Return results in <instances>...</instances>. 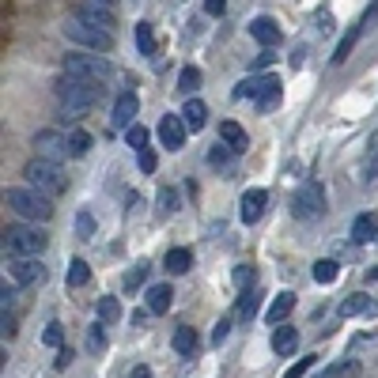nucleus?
<instances>
[{
    "label": "nucleus",
    "mask_w": 378,
    "mask_h": 378,
    "mask_svg": "<svg viewBox=\"0 0 378 378\" xmlns=\"http://www.w3.org/2000/svg\"><path fill=\"white\" fill-rule=\"evenodd\" d=\"M219 140L231 147V152H246V147H250V136H246V129L238 125V122H224V125H219Z\"/></svg>",
    "instance_id": "obj_19"
},
{
    "label": "nucleus",
    "mask_w": 378,
    "mask_h": 378,
    "mask_svg": "<svg viewBox=\"0 0 378 378\" xmlns=\"http://www.w3.org/2000/svg\"><path fill=\"white\" fill-rule=\"evenodd\" d=\"M272 61H276V57H272V50H261V53L254 57V68H269Z\"/></svg>",
    "instance_id": "obj_44"
},
{
    "label": "nucleus",
    "mask_w": 378,
    "mask_h": 378,
    "mask_svg": "<svg viewBox=\"0 0 378 378\" xmlns=\"http://www.w3.org/2000/svg\"><path fill=\"white\" fill-rule=\"evenodd\" d=\"M250 34L261 42V50H272V45L280 42V23L269 20V15H257V20L250 23Z\"/></svg>",
    "instance_id": "obj_15"
},
{
    "label": "nucleus",
    "mask_w": 378,
    "mask_h": 378,
    "mask_svg": "<svg viewBox=\"0 0 378 378\" xmlns=\"http://www.w3.org/2000/svg\"><path fill=\"white\" fill-rule=\"evenodd\" d=\"M76 15H80V20H84V23L99 27V31H110V27H114V15H110V8L95 4V0H84V4L76 8Z\"/></svg>",
    "instance_id": "obj_14"
},
{
    "label": "nucleus",
    "mask_w": 378,
    "mask_h": 378,
    "mask_svg": "<svg viewBox=\"0 0 378 378\" xmlns=\"http://www.w3.org/2000/svg\"><path fill=\"white\" fill-rule=\"evenodd\" d=\"M95 4H103V8H110V4H114V0H95Z\"/></svg>",
    "instance_id": "obj_55"
},
{
    "label": "nucleus",
    "mask_w": 378,
    "mask_h": 378,
    "mask_svg": "<svg viewBox=\"0 0 378 378\" xmlns=\"http://www.w3.org/2000/svg\"><path fill=\"white\" fill-rule=\"evenodd\" d=\"M367 276H371V280H378V265H375V269H371V272H367Z\"/></svg>",
    "instance_id": "obj_54"
},
{
    "label": "nucleus",
    "mask_w": 378,
    "mask_h": 378,
    "mask_svg": "<svg viewBox=\"0 0 378 378\" xmlns=\"http://www.w3.org/2000/svg\"><path fill=\"white\" fill-rule=\"evenodd\" d=\"M42 340L50 348H61L64 344V326H61V321H50V326H45V333H42Z\"/></svg>",
    "instance_id": "obj_33"
},
{
    "label": "nucleus",
    "mask_w": 378,
    "mask_h": 378,
    "mask_svg": "<svg viewBox=\"0 0 378 378\" xmlns=\"http://www.w3.org/2000/svg\"><path fill=\"white\" fill-rule=\"evenodd\" d=\"M310 272H314V280H318V284H333V280H337V272H340V265H337V261H329V257H321V261H314V269H310Z\"/></svg>",
    "instance_id": "obj_29"
},
{
    "label": "nucleus",
    "mask_w": 378,
    "mask_h": 378,
    "mask_svg": "<svg viewBox=\"0 0 378 378\" xmlns=\"http://www.w3.org/2000/svg\"><path fill=\"white\" fill-rule=\"evenodd\" d=\"M167 272H174V276H182V272H189L193 269V254L186 250V246H174V250H167Z\"/></svg>",
    "instance_id": "obj_21"
},
{
    "label": "nucleus",
    "mask_w": 378,
    "mask_h": 378,
    "mask_svg": "<svg viewBox=\"0 0 378 378\" xmlns=\"http://www.w3.org/2000/svg\"><path fill=\"white\" fill-rule=\"evenodd\" d=\"M265 205H269V193H265V189H246L242 201H238V216H242V224H257V219L265 216Z\"/></svg>",
    "instance_id": "obj_10"
},
{
    "label": "nucleus",
    "mask_w": 378,
    "mask_h": 378,
    "mask_svg": "<svg viewBox=\"0 0 378 378\" xmlns=\"http://www.w3.org/2000/svg\"><path fill=\"white\" fill-rule=\"evenodd\" d=\"M53 91H57V103H61V110L68 117H80L84 110H91L99 103V84H87V80H76V76H64L61 72V80L53 84Z\"/></svg>",
    "instance_id": "obj_1"
},
{
    "label": "nucleus",
    "mask_w": 378,
    "mask_h": 378,
    "mask_svg": "<svg viewBox=\"0 0 378 378\" xmlns=\"http://www.w3.org/2000/svg\"><path fill=\"white\" fill-rule=\"evenodd\" d=\"M64 76L87 80V84H103V80H110V61L106 57H84V53H68V57H64Z\"/></svg>",
    "instance_id": "obj_6"
},
{
    "label": "nucleus",
    "mask_w": 378,
    "mask_h": 378,
    "mask_svg": "<svg viewBox=\"0 0 378 378\" xmlns=\"http://www.w3.org/2000/svg\"><path fill=\"white\" fill-rule=\"evenodd\" d=\"M87 280H91V269H87V261H84V257H76V261L68 265V276H64V284H68V288H84Z\"/></svg>",
    "instance_id": "obj_26"
},
{
    "label": "nucleus",
    "mask_w": 378,
    "mask_h": 378,
    "mask_svg": "<svg viewBox=\"0 0 378 378\" xmlns=\"http://www.w3.org/2000/svg\"><path fill=\"white\" fill-rule=\"evenodd\" d=\"M363 174H367V178H378V155H375V159H367V167H363Z\"/></svg>",
    "instance_id": "obj_52"
},
{
    "label": "nucleus",
    "mask_w": 378,
    "mask_h": 378,
    "mask_svg": "<svg viewBox=\"0 0 378 378\" xmlns=\"http://www.w3.org/2000/svg\"><path fill=\"white\" fill-rule=\"evenodd\" d=\"M276 103H280V87H276V91H269V95H265V99H261V103H257V106H261V110H272Z\"/></svg>",
    "instance_id": "obj_46"
},
{
    "label": "nucleus",
    "mask_w": 378,
    "mask_h": 378,
    "mask_svg": "<svg viewBox=\"0 0 378 378\" xmlns=\"http://www.w3.org/2000/svg\"><path fill=\"white\" fill-rule=\"evenodd\" d=\"M76 227H80V235H84V238L91 235V216H87V212H80V224Z\"/></svg>",
    "instance_id": "obj_50"
},
{
    "label": "nucleus",
    "mask_w": 378,
    "mask_h": 378,
    "mask_svg": "<svg viewBox=\"0 0 378 378\" xmlns=\"http://www.w3.org/2000/svg\"><path fill=\"white\" fill-rule=\"evenodd\" d=\"M61 31H64V38H68V42L84 45V50H95V53H106L110 45H114V34H110V31H99V27H91V23H84L80 15L64 20Z\"/></svg>",
    "instance_id": "obj_4"
},
{
    "label": "nucleus",
    "mask_w": 378,
    "mask_h": 378,
    "mask_svg": "<svg viewBox=\"0 0 378 378\" xmlns=\"http://www.w3.org/2000/svg\"><path fill=\"white\" fill-rule=\"evenodd\" d=\"M182 122H186L189 133H201V129H205V122H208L205 103H201V99H186V106H182Z\"/></svg>",
    "instance_id": "obj_17"
},
{
    "label": "nucleus",
    "mask_w": 378,
    "mask_h": 378,
    "mask_svg": "<svg viewBox=\"0 0 378 378\" xmlns=\"http://www.w3.org/2000/svg\"><path fill=\"white\" fill-rule=\"evenodd\" d=\"M359 34H363V23H356V27H348V34L340 38V45H337V53H333V61L340 64V61H348V53L356 50V42H359Z\"/></svg>",
    "instance_id": "obj_25"
},
{
    "label": "nucleus",
    "mask_w": 378,
    "mask_h": 378,
    "mask_svg": "<svg viewBox=\"0 0 378 378\" xmlns=\"http://www.w3.org/2000/svg\"><path fill=\"white\" fill-rule=\"evenodd\" d=\"M257 310V295L254 291H242V299H238V314H242V321H250Z\"/></svg>",
    "instance_id": "obj_34"
},
{
    "label": "nucleus",
    "mask_w": 378,
    "mask_h": 378,
    "mask_svg": "<svg viewBox=\"0 0 378 378\" xmlns=\"http://www.w3.org/2000/svg\"><path fill=\"white\" fill-rule=\"evenodd\" d=\"M129 378H152V371H147V367H136V371L129 375Z\"/></svg>",
    "instance_id": "obj_53"
},
{
    "label": "nucleus",
    "mask_w": 378,
    "mask_h": 378,
    "mask_svg": "<svg viewBox=\"0 0 378 378\" xmlns=\"http://www.w3.org/2000/svg\"><path fill=\"white\" fill-rule=\"evenodd\" d=\"M87 348H91V352H103V348H106V333H103V326H99V321H95V329H91Z\"/></svg>",
    "instance_id": "obj_39"
},
{
    "label": "nucleus",
    "mask_w": 378,
    "mask_h": 378,
    "mask_svg": "<svg viewBox=\"0 0 378 378\" xmlns=\"http://www.w3.org/2000/svg\"><path fill=\"white\" fill-rule=\"evenodd\" d=\"M356 375H359L356 363H337V367H329V371L321 375V378H356Z\"/></svg>",
    "instance_id": "obj_35"
},
{
    "label": "nucleus",
    "mask_w": 378,
    "mask_h": 378,
    "mask_svg": "<svg viewBox=\"0 0 378 378\" xmlns=\"http://www.w3.org/2000/svg\"><path fill=\"white\" fill-rule=\"evenodd\" d=\"M45 276V265L38 261V257H15L12 261V280L15 284H34Z\"/></svg>",
    "instance_id": "obj_13"
},
{
    "label": "nucleus",
    "mask_w": 378,
    "mask_h": 378,
    "mask_svg": "<svg viewBox=\"0 0 378 378\" xmlns=\"http://www.w3.org/2000/svg\"><path fill=\"white\" fill-rule=\"evenodd\" d=\"M136 110H140V99H136L133 91H122V95H117V103H114V117H110V122H114L117 129H133Z\"/></svg>",
    "instance_id": "obj_12"
},
{
    "label": "nucleus",
    "mask_w": 378,
    "mask_h": 378,
    "mask_svg": "<svg viewBox=\"0 0 378 378\" xmlns=\"http://www.w3.org/2000/svg\"><path fill=\"white\" fill-rule=\"evenodd\" d=\"M45 231H38V227H8L4 231V250L12 254V257H38L45 250Z\"/></svg>",
    "instance_id": "obj_5"
},
{
    "label": "nucleus",
    "mask_w": 378,
    "mask_h": 378,
    "mask_svg": "<svg viewBox=\"0 0 378 378\" xmlns=\"http://www.w3.org/2000/svg\"><path fill=\"white\" fill-rule=\"evenodd\" d=\"M178 87L186 91V95H189V91H197V87H201V68H193V64H186V68L178 72Z\"/></svg>",
    "instance_id": "obj_31"
},
{
    "label": "nucleus",
    "mask_w": 378,
    "mask_h": 378,
    "mask_svg": "<svg viewBox=\"0 0 378 378\" xmlns=\"http://www.w3.org/2000/svg\"><path fill=\"white\" fill-rule=\"evenodd\" d=\"M186 122H182V114H163L159 117V140L163 147H170V152H178L182 144H186Z\"/></svg>",
    "instance_id": "obj_9"
},
{
    "label": "nucleus",
    "mask_w": 378,
    "mask_h": 378,
    "mask_svg": "<svg viewBox=\"0 0 378 378\" xmlns=\"http://www.w3.org/2000/svg\"><path fill=\"white\" fill-rule=\"evenodd\" d=\"M375 235H378V219L371 216V212H363V216H359L356 224H352V242L363 246V242H371Z\"/></svg>",
    "instance_id": "obj_22"
},
{
    "label": "nucleus",
    "mask_w": 378,
    "mask_h": 378,
    "mask_svg": "<svg viewBox=\"0 0 378 378\" xmlns=\"http://www.w3.org/2000/svg\"><path fill=\"white\" fill-rule=\"evenodd\" d=\"M291 310H295V295L291 291H280L269 303V310H265V321H269V326H284V318H288Z\"/></svg>",
    "instance_id": "obj_16"
},
{
    "label": "nucleus",
    "mask_w": 378,
    "mask_h": 378,
    "mask_svg": "<svg viewBox=\"0 0 378 378\" xmlns=\"http://www.w3.org/2000/svg\"><path fill=\"white\" fill-rule=\"evenodd\" d=\"M367 310H371L367 295H348V299L340 303V318H356V314H367Z\"/></svg>",
    "instance_id": "obj_27"
},
{
    "label": "nucleus",
    "mask_w": 378,
    "mask_h": 378,
    "mask_svg": "<svg viewBox=\"0 0 378 378\" xmlns=\"http://www.w3.org/2000/svg\"><path fill=\"white\" fill-rule=\"evenodd\" d=\"M23 178L31 182V189L45 193V197H61V193L68 189V182H64V170H61L53 159H31V163L23 167Z\"/></svg>",
    "instance_id": "obj_3"
},
{
    "label": "nucleus",
    "mask_w": 378,
    "mask_h": 378,
    "mask_svg": "<svg viewBox=\"0 0 378 378\" xmlns=\"http://www.w3.org/2000/svg\"><path fill=\"white\" fill-rule=\"evenodd\" d=\"M227 159H231V147H227V144H216V147L208 152V163H212V167H224Z\"/></svg>",
    "instance_id": "obj_36"
},
{
    "label": "nucleus",
    "mask_w": 378,
    "mask_h": 378,
    "mask_svg": "<svg viewBox=\"0 0 378 378\" xmlns=\"http://www.w3.org/2000/svg\"><path fill=\"white\" fill-rule=\"evenodd\" d=\"M174 352H178V356H193V352H197V333H193L189 326L174 329Z\"/></svg>",
    "instance_id": "obj_24"
},
{
    "label": "nucleus",
    "mask_w": 378,
    "mask_h": 378,
    "mask_svg": "<svg viewBox=\"0 0 378 378\" xmlns=\"http://www.w3.org/2000/svg\"><path fill=\"white\" fill-rule=\"evenodd\" d=\"M205 8H208V15H224L227 0H205Z\"/></svg>",
    "instance_id": "obj_48"
},
{
    "label": "nucleus",
    "mask_w": 378,
    "mask_h": 378,
    "mask_svg": "<svg viewBox=\"0 0 378 378\" xmlns=\"http://www.w3.org/2000/svg\"><path fill=\"white\" fill-rule=\"evenodd\" d=\"M68 363H72V352H68V348H61V352H57V371H64Z\"/></svg>",
    "instance_id": "obj_51"
},
{
    "label": "nucleus",
    "mask_w": 378,
    "mask_h": 378,
    "mask_svg": "<svg viewBox=\"0 0 378 378\" xmlns=\"http://www.w3.org/2000/svg\"><path fill=\"white\" fill-rule=\"evenodd\" d=\"M272 352L276 356H291L295 348H299V329H291V326H280V329H272Z\"/></svg>",
    "instance_id": "obj_18"
},
{
    "label": "nucleus",
    "mask_w": 378,
    "mask_h": 378,
    "mask_svg": "<svg viewBox=\"0 0 378 378\" xmlns=\"http://www.w3.org/2000/svg\"><path fill=\"white\" fill-rule=\"evenodd\" d=\"M326 212V189L318 182H303L291 197V216L295 219H318Z\"/></svg>",
    "instance_id": "obj_7"
},
{
    "label": "nucleus",
    "mask_w": 378,
    "mask_h": 378,
    "mask_svg": "<svg viewBox=\"0 0 378 378\" xmlns=\"http://www.w3.org/2000/svg\"><path fill=\"white\" fill-rule=\"evenodd\" d=\"M117 318H122V303H117L114 295H103V299H99V321L110 326V321H117Z\"/></svg>",
    "instance_id": "obj_28"
},
{
    "label": "nucleus",
    "mask_w": 378,
    "mask_h": 378,
    "mask_svg": "<svg viewBox=\"0 0 378 378\" xmlns=\"http://www.w3.org/2000/svg\"><path fill=\"white\" fill-rule=\"evenodd\" d=\"M4 205L12 208V212H20L23 219H34V224H45V219H53V205H50V197L38 189H31V186H12V189H4Z\"/></svg>",
    "instance_id": "obj_2"
},
{
    "label": "nucleus",
    "mask_w": 378,
    "mask_h": 378,
    "mask_svg": "<svg viewBox=\"0 0 378 378\" xmlns=\"http://www.w3.org/2000/svg\"><path fill=\"white\" fill-rule=\"evenodd\" d=\"M140 170H144V174L155 170V152H140Z\"/></svg>",
    "instance_id": "obj_45"
},
{
    "label": "nucleus",
    "mask_w": 378,
    "mask_h": 378,
    "mask_svg": "<svg viewBox=\"0 0 378 378\" xmlns=\"http://www.w3.org/2000/svg\"><path fill=\"white\" fill-rule=\"evenodd\" d=\"M144 272H147V265H140V269H133V272L125 276V288H136V284L144 280Z\"/></svg>",
    "instance_id": "obj_43"
},
{
    "label": "nucleus",
    "mask_w": 378,
    "mask_h": 378,
    "mask_svg": "<svg viewBox=\"0 0 378 378\" xmlns=\"http://www.w3.org/2000/svg\"><path fill=\"white\" fill-rule=\"evenodd\" d=\"M314 363H318V356H307V359H299L295 367H288V375H284V378H303V375H307Z\"/></svg>",
    "instance_id": "obj_37"
},
{
    "label": "nucleus",
    "mask_w": 378,
    "mask_h": 378,
    "mask_svg": "<svg viewBox=\"0 0 378 378\" xmlns=\"http://www.w3.org/2000/svg\"><path fill=\"white\" fill-rule=\"evenodd\" d=\"M333 31V20H329V12H318V34H329Z\"/></svg>",
    "instance_id": "obj_47"
},
{
    "label": "nucleus",
    "mask_w": 378,
    "mask_h": 378,
    "mask_svg": "<svg viewBox=\"0 0 378 378\" xmlns=\"http://www.w3.org/2000/svg\"><path fill=\"white\" fill-rule=\"evenodd\" d=\"M159 205H163V212H167V216L178 208V197H174V189H159Z\"/></svg>",
    "instance_id": "obj_40"
},
{
    "label": "nucleus",
    "mask_w": 378,
    "mask_h": 378,
    "mask_svg": "<svg viewBox=\"0 0 378 378\" xmlns=\"http://www.w3.org/2000/svg\"><path fill=\"white\" fill-rule=\"evenodd\" d=\"M227 333H231V318H219L216 329H212V344H224Z\"/></svg>",
    "instance_id": "obj_38"
},
{
    "label": "nucleus",
    "mask_w": 378,
    "mask_h": 378,
    "mask_svg": "<svg viewBox=\"0 0 378 378\" xmlns=\"http://www.w3.org/2000/svg\"><path fill=\"white\" fill-rule=\"evenodd\" d=\"M170 299H174L170 284H152V288H147V310H152V314H167Z\"/></svg>",
    "instance_id": "obj_20"
},
{
    "label": "nucleus",
    "mask_w": 378,
    "mask_h": 378,
    "mask_svg": "<svg viewBox=\"0 0 378 378\" xmlns=\"http://www.w3.org/2000/svg\"><path fill=\"white\" fill-rule=\"evenodd\" d=\"M136 45H140L144 57L155 53V34H152V23H136Z\"/></svg>",
    "instance_id": "obj_30"
},
{
    "label": "nucleus",
    "mask_w": 378,
    "mask_h": 378,
    "mask_svg": "<svg viewBox=\"0 0 378 378\" xmlns=\"http://www.w3.org/2000/svg\"><path fill=\"white\" fill-rule=\"evenodd\" d=\"M91 144L95 140H91V133H84V129H72L68 133V155L72 159H84V155L91 152Z\"/></svg>",
    "instance_id": "obj_23"
},
{
    "label": "nucleus",
    "mask_w": 378,
    "mask_h": 378,
    "mask_svg": "<svg viewBox=\"0 0 378 378\" xmlns=\"http://www.w3.org/2000/svg\"><path fill=\"white\" fill-rule=\"evenodd\" d=\"M0 299H4V310H8V303L15 299V288H12V284H8V280L0 284Z\"/></svg>",
    "instance_id": "obj_49"
},
{
    "label": "nucleus",
    "mask_w": 378,
    "mask_h": 378,
    "mask_svg": "<svg viewBox=\"0 0 378 378\" xmlns=\"http://www.w3.org/2000/svg\"><path fill=\"white\" fill-rule=\"evenodd\" d=\"M125 140H129V147H136V152H147V129L144 125L125 129Z\"/></svg>",
    "instance_id": "obj_32"
},
{
    "label": "nucleus",
    "mask_w": 378,
    "mask_h": 378,
    "mask_svg": "<svg viewBox=\"0 0 378 378\" xmlns=\"http://www.w3.org/2000/svg\"><path fill=\"white\" fill-rule=\"evenodd\" d=\"M0 333H4V337H15V318L8 314V310L0 314Z\"/></svg>",
    "instance_id": "obj_42"
},
{
    "label": "nucleus",
    "mask_w": 378,
    "mask_h": 378,
    "mask_svg": "<svg viewBox=\"0 0 378 378\" xmlns=\"http://www.w3.org/2000/svg\"><path fill=\"white\" fill-rule=\"evenodd\" d=\"M235 284H238V288L254 284V269H250V265H238V269H235Z\"/></svg>",
    "instance_id": "obj_41"
},
{
    "label": "nucleus",
    "mask_w": 378,
    "mask_h": 378,
    "mask_svg": "<svg viewBox=\"0 0 378 378\" xmlns=\"http://www.w3.org/2000/svg\"><path fill=\"white\" fill-rule=\"evenodd\" d=\"M276 87H280L276 76H250V80H242V84L235 87V99H257V103H261V99L269 95V91H276Z\"/></svg>",
    "instance_id": "obj_11"
},
{
    "label": "nucleus",
    "mask_w": 378,
    "mask_h": 378,
    "mask_svg": "<svg viewBox=\"0 0 378 378\" xmlns=\"http://www.w3.org/2000/svg\"><path fill=\"white\" fill-rule=\"evenodd\" d=\"M34 147H38V159H64L68 155V136H61L57 129H38L34 133Z\"/></svg>",
    "instance_id": "obj_8"
}]
</instances>
